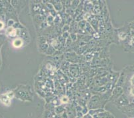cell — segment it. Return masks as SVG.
Instances as JSON below:
<instances>
[{
	"label": "cell",
	"mask_w": 134,
	"mask_h": 118,
	"mask_svg": "<svg viewBox=\"0 0 134 118\" xmlns=\"http://www.w3.org/2000/svg\"><path fill=\"white\" fill-rule=\"evenodd\" d=\"M102 103H101V100L99 97L97 95H94L91 97L90 102L87 103V108L90 109H98V108H102Z\"/></svg>",
	"instance_id": "obj_1"
},
{
	"label": "cell",
	"mask_w": 134,
	"mask_h": 118,
	"mask_svg": "<svg viewBox=\"0 0 134 118\" xmlns=\"http://www.w3.org/2000/svg\"><path fill=\"white\" fill-rule=\"evenodd\" d=\"M130 103V102L128 98L125 94L121 95L119 98H118V99L115 100V104L118 106V108H119V109L122 108V107L129 105Z\"/></svg>",
	"instance_id": "obj_2"
},
{
	"label": "cell",
	"mask_w": 134,
	"mask_h": 118,
	"mask_svg": "<svg viewBox=\"0 0 134 118\" xmlns=\"http://www.w3.org/2000/svg\"><path fill=\"white\" fill-rule=\"evenodd\" d=\"M119 109L124 114H126L129 116V117H134V103H130L129 105L126 106L122 107L119 108Z\"/></svg>",
	"instance_id": "obj_3"
},
{
	"label": "cell",
	"mask_w": 134,
	"mask_h": 118,
	"mask_svg": "<svg viewBox=\"0 0 134 118\" xmlns=\"http://www.w3.org/2000/svg\"><path fill=\"white\" fill-rule=\"evenodd\" d=\"M123 92H124V89L122 88V87H115L112 92V98L115 99H118L121 95H123Z\"/></svg>",
	"instance_id": "obj_4"
},
{
	"label": "cell",
	"mask_w": 134,
	"mask_h": 118,
	"mask_svg": "<svg viewBox=\"0 0 134 118\" xmlns=\"http://www.w3.org/2000/svg\"><path fill=\"white\" fill-rule=\"evenodd\" d=\"M0 101L6 106H9L11 104V99L8 97V95L6 93L2 95L1 98H0Z\"/></svg>",
	"instance_id": "obj_5"
},
{
	"label": "cell",
	"mask_w": 134,
	"mask_h": 118,
	"mask_svg": "<svg viewBox=\"0 0 134 118\" xmlns=\"http://www.w3.org/2000/svg\"><path fill=\"white\" fill-rule=\"evenodd\" d=\"M13 46L15 48H19L24 44V41H23L21 38H16L13 41Z\"/></svg>",
	"instance_id": "obj_6"
},
{
	"label": "cell",
	"mask_w": 134,
	"mask_h": 118,
	"mask_svg": "<svg viewBox=\"0 0 134 118\" xmlns=\"http://www.w3.org/2000/svg\"><path fill=\"white\" fill-rule=\"evenodd\" d=\"M69 71L74 75V77L77 76L78 74V66L77 65H71L69 66Z\"/></svg>",
	"instance_id": "obj_7"
},
{
	"label": "cell",
	"mask_w": 134,
	"mask_h": 118,
	"mask_svg": "<svg viewBox=\"0 0 134 118\" xmlns=\"http://www.w3.org/2000/svg\"><path fill=\"white\" fill-rule=\"evenodd\" d=\"M104 111H105V110L103 109V108H98V109H90V110H89L88 114H90V115L93 116V115H97V114H101V113H103V112H104Z\"/></svg>",
	"instance_id": "obj_8"
},
{
	"label": "cell",
	"mask_w": 134,
	"mask_h": 118,
	"mask_svg": "<svg viewBox=\"0 0 134 118\" xmlns=\"http://www.w3.org/2000/svg\"><path fill=\"white\" fill-rule=\"evenodd\" d=\"M7 33L9 36H12V37H15L17 36V30L12 27H10L7 30Z\"/></svg>",
	"instance_id": "obj_9"
},
{
	"label": "cell",
	"mask_w": 134,
	"mask_h": 118,
	"mask_svg": "<svg viewBox=\"0 0 134 118\" xmlns=\"http://www.w3.org/2000/svg\"><path fill=\"white\" fill-rule=\"evenodd\" d=\"M65 109L64 107L62 106V105H59V106H57L55 108V113L56 114H63V112H65Z\"/></svg>",
	"instance_id": "obj_10"
},
{
	"label": "cell",
	"mask_w": 134,
	"mask_h": 118,
	"mask_svg": "<svg viewBox=\"0 0 134 118\" xmlns=\"http://www.w3.org/2000/svg\"><path fill=\"white\" fill-rule=\"evenodd\" d=\"M91 25L92 27H93L94 30L97 29L98 28V25H99L98 21H97L96 19H92L91 21Z\"/></svg>",
	"instance_id": "obj_11"
},
{
	"label": "cell",
	"mask_w": 134,
	"mask_h": 118,
	"mask_svg": "<svg viewBox=\"0 0 134 118\" xmlns=\"http://www.w3.org/2000/svg\"><path fill=\"white\" fill-rule=\"evenodd\" d=\"M105 28V25L104 24V21L103 20H101L99 22V25H98V29L100 31H103Z\"/></svg>",
	"instance_id": "obj_12"
},
{
	"label": "cell",
	"mask_w": 134,
	"mask_h": 118,
	"mask_svg": "<svg viewBox=\"0 0 134 118\" xmlns=\"http://www.w3.org/2000/svg\"><path fill=\"white\" fill-rule=\"evenodd\" d=\"M59 100H60L61 103H63V104H67V103H68L69 102V98H68V96H65V95L62 96Z\"/></svg>",
	"instance_id": "obj_13"
},
{
	"label": "cell",
	"mask_w": 134,
	"mask_h": 118,
	"mask_svg": "<svg viewBox=\"0 0 134 118\" xmlns=\"http://www.w3.org/2000/svg\"><path fill=\"white\" fill-rule=\"evenodd\" d=\"M118 37H119V38L120 39V40H124L127 38V33L126 32H124V31H122V32H119V34H118Z\"/></svg>",
	"instance_id": "obj_14"
},
{
	"label": "cell",
	"mask_w": 134,
	"mask_h": 118,
	"mask_svg": "<svg viewBox=\"0 0 134 118\" xmlns=\"http://www.w3.org/2000/svg\"><path fill=\"white\" fill-rule=\"evenodd\" d=\"M92 12H93V13L95 14H99V13H100V9H99V7L97 5H94L92 8Z\"/></svg>",
	"instance_id": "obj_15"
},
{
	"label": "cell",
	"mask_w": 134,
	"mask_h": 118,
	"mask_svg": "<svg viewBox=\"0 0 134 118\" xmlns=\"http://www.w3.org/2000/svg\"><path fill=\"white\" fill-rule=\"evenodd\" d=\"M93 27H91V25H90V24H86V31H88V32L90 33H93L94 32V30H93Z\"/></svg>",
	"instance_id": "obj_16"
},
{
	"label": "cell",
	"mask_w": 134,
	"mask_h": 118,
	"mask_svg": "<svg viewBox=\"0 0 134 118\" xmlns=\"http://www.w3.org/2000/svg\"><path fill=\"white\" fill-rule=\"evenodd\" d=\"M55 3H56L55 5H53V7H54L55 9L57 11L62 10V4H61V3H59V2H55Z\"/></svg>",
	"instance_id": "obj_17"
},
{
	"label": "cell",
	"mask_w": 134,
	"mask_h": 118,
	"mask_svg": "<svg viewBox=\"0 0 134 118\" xmlns=\"http://www.w3.org/2000/svg\"><path fill=\"white\" fill-rule=\"evenodd\" d=\"M85 6H86V7L87 6V8H84L85 11H86V12H89V11L91 10L92 8H93V7H92V4H91L90 2H87V3H86V5Z\"/></svg>",
	"instance_id": "obj_18"
},
{
	"label": "cell",
	"mask_w": 134,
	"mask_h": 118,
	"mask_svg": "<svg viewBox=\"0 0 134 118\" xmlns=\"http://www.w3.org/2000/svg\"><path fill=\"white\" fill-rule=\"evenodd\" d=\"M107 89H107V87H99L98 89H97V91L98 92H100V93H104Z\"/></svg>",
	"instance_id": "obj_19"
},
{
	"label": "cell",
	"mask_w": 134,
	"mask_h": 118,
	"mask_svg": "<svg viewBox=\"0 0 134 118\" xmlns=\"http://www.w3.org/2000/svg\"><path fill=\"white\" fill-rule=\"evenodd\" d=\"M86 24H87V23H86V21H84V20L83 21H80V23H79V25H80V26L81 27V29H83L84 27H86Z\"/></svg>",
	"instance_id": "obj_20"
},
{
	"label": "cell",
	"mask_w": 134,
	"mask_h": 118,
	"mask_svg": "<svg viewBox=\"0 0 134 118\" xmlns=\"http://www.w3.org/2000/svg\"><path fill=\"white\" fill-rule=\"evenodd\" d=\"M89 110H90V109L87 108V107H85V108H83L81 112H82V114H83V115H86V114H87L89 113Z\"/></svg>",
	"instance_id": "obj_21"
},
{
	"label": "cell",
	"mask_w": 134,
	"mask_h": 118,
	"mask_svg": "<svg viewBox=\"0 0 134 118\" xmlns=\"http://www.w3.org/2000/svg\"><path fill=\"white\" fill-rule=\"evenodd\" d=\"M52 103H53V105H55V106H59V103H60V100H59V99H53V102H52Z\"/></svg>",
	"instance_id": "obj_22"
},
{
	"label": "cell",
	"mask_w": 134,
	"mask_h": 118,
	"mask_svg": "<svg viewBox=\"0 0 134 118\" xmlns=\"http://www.w3.org/2000/svg\"><path fill=\"white\" fill-rule=\"evenodd\" d=\"M54 21V18H53L52 15H49V16L47 17V22L49 23H52Z\"/></svg>",
	"instance_id": "obj_23"
},
{
	"label": "cell",
	"mask_w": 134,
	"mask_h": 118,
	"mask_svg": "<svg viewBox=\"0 0 134 118\" xmlns=\"http://www.w3.org/2000/svg\"><path fill=\"white\" fill-rule=\"evenodd\" d=\"M83 19H86V20H87L88 19H90V18H91V14H90V13H88V12H87V13L85 14V15H83Z\"/></svg>",
	"instance_id": "obj_24"
},
{
	"label": "cell",
	"mask_w": 134,
	"mask_h": 118,
	"mask_svg": "<svg viewBox=\"0 0 134 118\" xmlns=\"http://www.w3.org/2000/svg\"><path fill=\"white\" fill-rule=\"evenodd\" d=\"M46 5H47V8L49 9H50V10H53L54 9V7H53V5L51 3H47Z\"/></svg>",
	"instance_id": "obj_25"
},
{
	"label": "cell",
	"mask_w": 134,
	"mask_h": 118,
	"mask_svg": "<svg viewBox=\"0 0 134 118\" xmlns=\"http://www.w3.org/2000/svg\"><path fill=\"white\" fill-rule=\"evenodd\" d=\"M69 30V26L68 25H65L64 26H63V32L65 33V32H67V31H68V30Z\"/></svg>",
	"instance_id": "obj_26"
},
{
	"label": "cell",
	"mask_w": 134,
	"mask_h": 118,
	"mask_svg": "<svg viewBox=\"0 0 134 118\" xmlns=\"http://www.w3.org/2000/svg\"><path fill=\"white\" fill-rule=\"evenodd\" d=\"M92 57H93V55L90 53V54L86 55V59H87V61H90V60H91V59H92Z\"/></svg>",
	"instance_id": "obj_27"
},
{
	"label": "cell",
	"mask_w": 134,
	"mask_h": 118,
	"mask_svg": "<svg viewBox=\"0 0 134 118\" xmlns=\"http://www.w3.org/2000/svg\"><path fill=\"white\" fill-rule=\"evenodd\" d=\"M6 94L8 95V97H9V98H10V99H12V98H13V97H14V94H13V93L12 92H8V93H6Z\"/></svg>",
	"instance_id": "obj_28"
},
{
	"label": "cell",
	"mask_w": 134,
	"mask_h": 118,
	"mask_svg": "<svg viewBox=\"0 0 134 118\" xmlns=\"http://www.w3.org/2000/svg\"><path fill=\"white\" fill-rule=\"evenodd\" d=\"M130 93L131 96L134 97V87H131V88H130Z\"/></svg>",
	"instance_id": "obj_29"
},
{
	"label": "cell",
	"mask_w": 134,
	"mask_h": 118,
	"mask_svg": "<svg viewBox=\"0 0 134 118\" xmlns=\"http://www.w3.org/2000/svg\"><path fill=\"white\" fill-rule=\"evenodd\" d=\"M70 37H71V39L73 41H75L77 39V36L75 34H71V35H70Z\"/></svg>",
	"instance_id": "obj_30"
},
{
	"label": "cell",
	"mask_w": 134,
	"mask_h": 118,
	"mask_svg": "<svg viewBox=\"0 0 134 118\" xmlns=\"http://www.w3.org/2000/svg\"><path fill=\"white\" fill-rule=\"evenodd\" d=\"M76 115L77 117H83V114H82L81 111H78V112H76Z\"/></svg>",
	"instance_id": "obj_31"
},
{
	"label": "cell",
	"mask_w": 134,
	"mask_h": 118,
	"mask_svg": "<svg viewBox=\"0 0 134 118\" xmlns=\"http://www.w3.org/2000/svg\"><path fill=\"white\" fill-rule=\"evenodd\" d=\"M62 118H69V117H68V114L67 112H63V114H62Z\"/></svg>",
	"instance_id": "obj_32"
},
{
	"label": "cell",
	"mask_w": 134,
	"mask_h": 118,
	"mask_svg": "<svg viewBox=\"0 0 134 118\" xmlns=\"http://www.w3.org/2000/svg\"><path fill=\"white\" fill-rule=\"evenodd\" d=\"M93 37H94L95 38L99 39V37H100V36H99V34L98 33H95L93 34Z\"/></svg>",
	"instance_id": "obj_33"
},
{
	"label": "cell",
	"mask_w": 134,
	"mask_h": 118,
	"mask_svg": "<svg viewBox=\"0 0 134 118\" xmlns=\"http://www.w3.org/2000/svg\"><path fill=\"white\" fill-rule=\"evenodd\" d=\"M130 28H131L133 31H134V21L130 24Z\"/></svg>",
	"instance_id": "obj_34"
},
{
	"label": "cell",
	"mask_w": 134,
	"mask_h": 118,
	"mask_svg": "<svg viewBox=\"0 0 134 118\" xmlns=\"http://www.w3.org/2000/svg\"><path fill=\"white\" fill-rule=\"evenodd\" d=\"M68 36H69V34H68V32H65V33H63V38H67V37H68Z\"/></svg>",
	"instance_id": "obj_35"
},
{
	"label": "cell",
	"mask_w": 134,
	"mask_h": 118,
	"mask_svg": "<svg viewBox=\"0 0 134 118\" xmlns=\"http://www.w3.org/2000/svg\"><path fill=\"white\" fill-rule=\"evenodd\" d=\"M3 27H4V24L2 21H0V30H2Z\"/></svg>",
	"instance_id": "obj_36"
},
{
	"label": "cell",
	"mask_w": 134,
	"mask_h": 118,
	"mask_svg": "<svg viewBox=\"0 0 134 118\" xmlns=\"http://www.w3.org/2000/svg\"><path fill=\"white\" fill-rule=\"evenodd\" d=\"M75 118H82V117H75Z\"/></svg>",
	"instance_id": "obj_37"
},
{
	"label": "cell",
	"mask_w": 134,
	"mask_h": 118,
	"mask_svg": "<svg viewBox=\"0 0 134 118\" xmlns=\"http://www.w3.org/2000/svg\"><path fill=\"white\" fill-rule=\"evenodd\" d=\"M129 118H134V117H129Z\"/></svg>",
	"instance_id": "obj_38"
}]
</instances>
